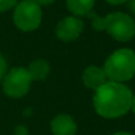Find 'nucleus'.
<instances>
[{"mask_svg": "<svg viewBox=\"0 0 135 135\" xmlns=\"http://www.w3.org/2000/svg\"><path fill=\"white\" fill-rule=\"evenodd\" d=\"M105 20V29L114 40L120 42H127L135 36V21L131 16L122 12L109 13Z\"/></svg>", "mask_w": 135, "mask_h": 135, "instance_id": "4", "label": "nucleus"}, {"mask_svg": "<svg viewBox=\"0 0 135 135\" xmlns=\"http://www.w3.org/2000/svg\"><path fill=\"white\" fill-rule=\"evenodd\" d=\"M102 69L109 81L124 82L135 76V52L128 48H122L113 52Z\"/></svg>", "mask_w": 135, "mask_h": 135, "instance_id": "2", "label": "nucleus"}, {"mask_svg": "<svg viewBox=\"0 0 135 135\" xmlns=\"http://www.w3.org/2000/svg\"><path fill=\"white\" fill-rule=\"evenodd\" d=\"M42 20L41 7L35 0H21L16 4L13 12V23L23 32L37 29Z\"/></svg>", "mask_w": 135, "mask_h": 135, "instance_id": "3", "label": "nucleus"}, {"mask_svg": "<svg viewBox=\"0 0 135 135\" xmlns=\"http://www.w3.org/2000/svg\"><path fill=\"white\" fill-rule=\"evenodd\" d=\"M113 135H132L130 132H126V131H118V132H114Z\"/></svg>", "mask_w": 135, "mask_h": 135, "instance_id": "17", "label": "nucleus"}, {"mask_svg": "<svg viewBox=\"0 0 135 135\" xmlns=\"http://www.w3.org/2000/svg\"><path fill=\"white\" fill-rule=\"evenodd\" d=\"M127 3H128V9L135 15V0H128Z\"/></svg>", "mask_w": 135, "mask_h": 135, "instance_id": "16", "label": "nucleus"}, {"mask_svg": "<svg viewBox=\"0 0 135 135\" xmlns=\"http://www.w3.org/2000/svg\"><path fill=\"white\" fill-rule=\"evenodd\" d=\"M95 0H66V7L74 16H88L94 7Z\"/></svg>", "mask_w": 135, "mask_h": 135, "instance_id": "9", "label": "nucleus"}, {"mask_svg": "<svg viewBox=\"0 0 135 135\" xmlns=\"http://www.w3.org/2000/svg\"><path fill=\"white\" fill-rule=\"evenodd\" d=\"M84 31V21L78 16H66L58 21L56 35L61 41L69 42L77 40Z\"/></svg>", "mask_w": 135, "mask_h": 135, "instance_id": "6", "label": "nucleus"}, {"mask_svg": "<svg viewBox=\"0 0 135 135\" xmlns=\"http://www.w3.org/2000/svg\"><path fill=\"white\" fill-rule=\"evenodd\" d=\"M82 81H84L86 88H89L91 90H97L102 85H105L109 80H107L106 73H105V70L102 69V68L89 66L82 73Z\"/></svg>", "mask_w": 135, "mask_h": 135, "instance_id": "8", "label": "nucleus"}, {"mask_svg": "<svg viewBox=\"0 0 135 135\" xmlns=\"http://www.w3.org/2000/svg\"><path fill=\"white\" fill-rule=\"evenodd\" d=\"M15 135H28V130L24 126H17L15 130Z\"/></svg>", "mask_w": 135, "mask_h": 135, "instance_id": "13", "label": "nucleus"}, {"mask_svg": "<svg viewBox=\"0 0 135 135\" xmlns=\"http://www.w3.org/2000/svg\"><path fill=\"white\" fill-rule=\"evenodd\" d=\"M19 0H0V12H7L16 7Z\"/></svg>", "mask_w": 135, "mask_h": 135, "instance_id": "11", "label": "nucleus"}, {"mask_svg": "<svg viewBox=\"0 0 135 135\" xmlns=\"http://www.w3.org/2000/svg\"><path fill=\"white\" fill-rule=\"evenodd\" d=\"M32 85V77L27 68H12L3 78V91L11 98L24 97Z\"/></svg>", "mask_w": 135, "mask_h": 135, "instance_id": "5", "label": "nucleus"}, {"mask_svg": "<svg viewBox=\"0 0 135 135\" xmlns=\"http://www.w3.org/2000/svg\"><path fill=\"white\" fill-rule=\"evenodd\" d=\"M131 109L134 111V115H135V95L132 97V105H131Z\"/></svg>", "mask_w": 135, "mask_h": 135, "instance_id": "18", "label": "nucleus"}, {"mask_svg": "<svg viewBox=\"0 0 135 135\" xmlns=\"http://www.w3.org/2000/svg\"><path fill=\"white\" fill-rule=\"evenodd\" d=\"M132 97L134 94L126 85L107 81L95 90L93 97V106L97 114L103 118H120L131 110Z\"/></svg>", "mask_w": 135, "mask_h": 135, "instance_id": "1", "label": "nucleus"}, {"mask_svg": "<svg viewBox=\"0 0 135 135\" xmlns=\"http://www.w3.org/2000/svg\"><path fill=\"white\" fill-rule=\"evenodd\" d=\"M35 2H36L40 7H42V6H49V4L54 3L56 0H35Z\"/></svg>", "mask_w": 135, "mask_h": 135, "instance_id": "14", "label": "nucleus"}, {"mask_svg": "<svg viewBox=\"0 0 135 135\" xmlns=\"http://www.w3.org/2000/svg\"><path fill=\"white\" fill-rule=\"evenodd\" d=\"M109 4H113V6H119V4H123V3H127L128 0H106Z\"/></svg>", "mask_w": 135, "mask_h": 135, "instance_id": "15", "label": "nucleus"}, {"mask_svg": "<svg viewBox=\"0 0 135 135\" xmlns=\"http://www.w3.org/2000/svg\"><path fill=\"white\" fill-rule=\"evenodd\" d=\"M27 69H28V72L32 77V81L33 80L35 81H42L49 76L50 66L45 60H35L33 62L29 64V66Z\"/></svg>", "mask_w": 135, "mask_h": 135, "instance_id": "10", "label": "nucleus"}, {"mask_svg": "<svg viewBox=\"0 0 135 135\" xmlns=\"http://www.w3.org/2000/svg\"><path fill=\"white\" fill-rule=\"evenodd\" d=\"M50 130L53 135H76L77 124L69 114H58L52 119Z\"/></svg>", "mask_w": 135, "mask_h": 135, "instance_id": "7", "label": "nucleus"}, {"mask_svg": "<svg viewBox=\"0 0 135 135\" xmlns=\"http://www.w3.org/2000/svg\"><path fill=\"white\" fill-rule=\"evenodd\" d=\"M6 73H7V61L2 54H0V81H3Z\"/></svg>", "mask_w": 135, "mask_h": 135, "instance_id": "12", "label": "nucleus"}]
</instances>
